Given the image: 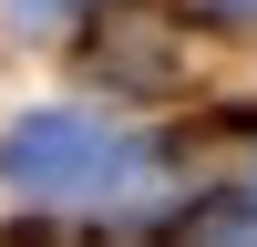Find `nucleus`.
<instances>
[{"instance_id": "1", "label": "nucleus", "mask_w": 257, "mask_h": 247, "mask_svg": "<svg viewBox=\"0 0 257 247\" xmlns=\"http://www.w3.org/2000/svg\"><path fill=\"white\" fill-rule=\"evenodd\" d=\"M93 62H103L113 82L165 93V82L185 72V62H175V21H165V0H113V11H103V31H93Z\"/></svg>"}, {"instance_id": "2", "label": "nucleus", "mask_w": 257, "mask_h": 247, "mask_svg": "<svg viewBox=\"0 0 257 247\" xmlns=\"http://www.w3.org/2000/svg\"><path fill=\"white\" fill-rule=\"evenodd\" d=\"M11 165H21L31 185H72V175H103L113 155H103V144L82 134V124H21V144H11Z\"/></svg>"}]
</instances>
